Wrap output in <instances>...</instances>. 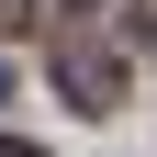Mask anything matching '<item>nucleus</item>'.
<instances>
[{
  "instance_id": "2",
  "label": "nucleus",
  "mask_w": 157,
  "mask_h": 157,
  "mask_svg": "<svg viewBox=\"0 0 157 157\" xmlns=\"http://www.w3.org/2000/svg\"><path fill=\"white\" fill-rule=\"evenodd\" d=\"M23 11H34V0H0V34H23Z\"/></svg>"
},
{
  "instance_id": "1",
  "label": "nucleus",
  "mask_w": 157,
  "mask_h": 157,
  "mask_svg": "<svg viewBox=\"0 0 157 157\" xmlns=\"http://www.w3.org/2000/svg\"><path fill=\"white\" fill-rule=\"evenodd\" d=\"M56 78H67L78 112H112V101H124V56H112V45H67V56H56Z\"/></svg>"
},
{
  "instance_id": "3",
  "label": "nucleus",
  "mask_w": 157,
  "mask_h": 157,
  "mask_svg": "<svg viewBox=\"0 0 157 157\" xmlns=\"http://www.w3.org/2000/svg\"><path fill=\"white\" fill-rule=\"evenodd\" d=\"M0 157H34V146H23V135H0Z\"/></svg>"
},
{
  "instance_id": "4",
  "label": "nucleus",
  "mask_w": 157,
  "mask_h": 157,
  "mask_svg": "<svg viewBox=\"0 0 157 157\" xmlns=\"http://www.w3.org/2000/svg\"><path fill=\"white\" fill-rule=\"evenodd\" d=\"M0 101H11V67H0Z\"/></svg>"
}]
</instances>
